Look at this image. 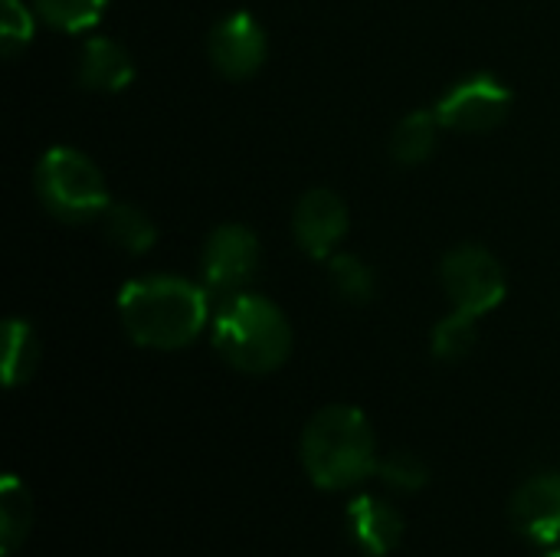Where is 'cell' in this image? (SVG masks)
<instances>
[{"label":"cell","mask_w":560,"mask_h":557,"mask_svg":"<svg viewBox=\"0 0 560 557\" xmlns=\"http://www.w3.org/2000/svg\"><path fill=\"white\" fill-rule=\"evenodd\" d=\"M345 529L364 557H387L404 538L400 512L377 496H354L345 512Z\"/></svg>","instance_id":"obj_11"},{"label":"cell","mask_w":560,"mask_h":557,"mask_svg":"<svg viewBox=\"0 0 560 557\" xmlns=\"http://www.w3.org/2000/svg\"><path fill=\"white\" fill-rule=\"evenodd\" d=\"M98 220H102V230H105L108 243L118 246L128 256H144L154 246V240H158V227H154V220L141 207L108 204V210Z\"/></svg>","instance_id":"obj_13"},{"label":"cell","mask_w":560,"mask_h":557,"mask_svg":"<svg viewBox=\"0 0 560 557\" xmlns=\"http://www.w3.org/2000/svg\"><path fill=\"white\" fill-rule=\"evenodd\" d=\"M545 557H560V545H555V548H548V555Z\"/></svg>","instance_id":"obj_22"},{"label":"cell","mask_w":560,"mask_h":557,"mask_svg":"<svg viewBox=\"0 0 560 557\" xmlns=\"http://www.w3.org/2000/svg\"><path fill=\"white\" fill-rule=\"evenodd\" d=\"M512 525L541 548L560 545V473L532 476L512 496Z\"/></svg>","instance_id":"obj_10"},{"label":"cell","mask_w":560,"mask_h":557,"mask_svg":"<svg viewBox=\"0 0 560 557\" xmlns=\"http://www.w3.org/2000/svg\"><path fill=\"white\" fill-rule=\"evenodd\" d=\"M105 7H108V0H33L36 16L66 33L95 26L98 16L105 13Z\"/></svg>","instance_id":"obj_18"},{"label":"cell","mask_w":560,"mask_h":557,"mask_svg":"<svg viewBox=\"0 0 560 557\" xmlns=\"http://www.w3.org/2000/svg\"><path fill=\"white\" fill-rule=\"evenodd\" d=\"M33 39V10L23 0H0V46L13 59Z\"/></svg>","instance_id":"obj_21"},{"label":"cell","mask_w":560,"mask_h":557,"mask_svg":"<svg viewBox=\"0 0 560 557\" xmlns=\"http://www.w3.org/2000/svg\"><path fill=\"white\" fill-rule=\"evenodd\" d=\"M39 364V338L30 322L10 318L3 325V384L20 387L33 378Z\"/></svg>","instance_id":"obj_15"},{"label":"cell","mask_w":560,"mask_h":557,"mask_svg":"<svg viewBox=\"0 0 560 557\" xmlns=\"http://www.w3.org/2000/svg\"><path fill=\"white\" fill-rule=\"evenodd\" d=\"M377 479H381L387 489H394V492H420V489H427V483H430V469H427V463H423L417 453H410V450H394V453L381 456V463H377Z\"/></svg>","instance_id":"obj_20"},{"label":"cell","mask_w":560,"mask_h":557,"mask_svg":"<svg viewBox=\"0 0 560 557\" xmlns=\"http://www.w3.org/2000/svg\"><path fill=\"white\" fill-rule=\"evenodd\" d=\"M33 184L39 204L66 223L98 220L112 204L105 174L75 148H49L36 164Z\"/></svg>","instance_id":"obj_4"},{"label":"cell","mask_w":560,"mask_h":557,"mask_svg":"<svg viewBox=\"0 0 560 557\" xmlns=\"http://www.w3.org/2000/svg\"><path fill=\"white\" fill-rule=\"evenodd\" d=\"M118 318L135 345L177 351L197 341L207 328L210 292L177 276H144L121 289Z\"/></svg>","instance_id":"obj_1"},{"label":"cell","mask_w":560,"mask_h":557,"mask_svg":"<svg viewBox=\"0 0 560 557\" xmlns=\"http://www.w3.org/2000/svg\"><path fill=\"white\" fill-rule=\"evenodd\" d=\"M259 269V240L243 223H223L217 227L203 250H200V276L203 289L213 299H230L236 292H246Z\"/></svg>","instance_id":"obj_6"},{"label":"cell","mask_w":560,"mask_h":557,"mask_svg":"<svg viewBox=\"0 0 560 557\" xmlns=\"http://www.w3.org/2000/svg\"><path fill=\"white\" fill-rule=\"evenodd\" d=\"M328 282L338 292V299H345L351 305H364L377 292V279H374L371 266L351 253H335L328 259Z\"/></svg>","instance_id":"obj_17"},{"label":"cell","mask_w":560,"mask_h":557,"mask_svg":"<svg viewBox=\"0 0 560 557\" xmlns=\"http://www.w3.org/2000/svg\"><path fill=\"white\" fill-rule=\"evenodd\" d=\"M440 128L443 125H440L436 112L407 115L390 135V158L400 167H417V164L430 161V154L436 151V141H440Z\"/></svg>","instance_id":"obj_14"},{"label":"cell","mask_w":560,"mask_h":557,"mask_svg":"<svg viewBox=\"0 0 560 557\" xmlns=\"http://www.w3.org/2000/svg\"><path fill=\"white\" fill-rule=\"evenodd\" d=\"M299 460L305 476L325 489H354L364 479L377 476V437L371 420L348 404H331L318 410L299 440Z\"/></svg>","instance_id":"obj_2"},{"label":"cell","mask_w":560,"mask_h":557,"mask_svg":"<svg viewBox=\"0 0 560 557\" xmlns=\"http://www.w3.org/2000/svg\"><path fill=\"white\" fill-rule=\"evenodd\" d=\"M266 33L249 13H230L223 16L207 39L210 62L226 79H249L266 62Z\"/></svg>","instance_id":"obj_9"},{"label":"cell","mask_w":560,"mask_h":557,"mask_svg":"<svg viewBox=\"0 0 560 557\" xmlns=\"http://www.w3.org/2000/svg\"><path fill=\"white\" fill-rule=\"evenodd\" d=\"M292 233L305 256L331 259L348 233V204L328 187L305 190L292 210Z\"/></svg>","instance_id":"obj_8"},{"label":"cell","mask_w":560,"mask_h":557,"mask_svg":"<svg viewBox=\"0 0 560 557\" xmlns=\"http://www.w3.org/2000/svg\"><path fill=\"white\" fill-rule=\"evenodd\" d=\"M30 519H33V506H30L26 486L16 476H3V483H0V555H16V548L30 535Z\"/></svg>","instance_id":"obj_16"},{"label":"cell","mask_w":560,"mask_h":557,"mask_svg":"<svg viewBox=\"0 0 560 557\" xmlns=\"http://www.w3.org/2000/svg\"><path fill=\"white\" fill-rule=\"evenodd\" d=\"M433 358L440 361H463L472 345H476V315L466 312H450L436 328H433Z\"/></svg>","instance_id":"obj_19"},{"label":"cell","mask_w":560,"mask_h":557,"mask_svg":"<svg viewBox=\"0 0 560 557\" xmlns=\"http://www.w3.org/2000/svg\"><path fill=\"white\" fill-rule=\"evenodd\" d=\"M436 118L443 128L450 131H469V135H482L499 128L509 112H512V89L505 82H499L495 76H469L463 82H456L440 102H436Z\"/></svg>","instance_id":"obj_7"},{"label":"cell","mask_w":560,"mask_h":557,"mask_svg":"<svg viewBox=\"0 0 560 557\" xmlns=\"http://www.w3.org/2000/svg\"><path fill=\"white\" fill-rule=\"evenodd\" d=\"M75 76H79L82 89L121 92L135 79V62H131V56H128V49L121 43H115L108 36H92L79 53Z\"/></svg>","instance_id":"obj_12"},{"label":"cell","mask_w":560,"mask_h":557,"mask_svg":"<svg viewBox=\"0 0 560 557\" xmlns=\"http://www.w3.org/2000/svg\"><path fill=\"white\" fill-rule=\"evenodd\" d=\"M440 282L446 289V299L456 312L482 318L505 299V269L502 263L476 243H463L443 256Z\"/></svg>","instance_id":"obj_5"},{"label":"cell","mask_w":560,"mask_h":557,"mask_svg":"<svg viewBox=\"0 0 560 557\" xmlns=\"http://www.w3.org/2000/svg\"><path fill=\"white\" fill-rule=\"evenodd\" d=\"M217 355L243 374H272L292 351V328L282 309L256 292L220 299L210 328Z\"/></svg>","instance_id":"obj_3"}]
</instances>
